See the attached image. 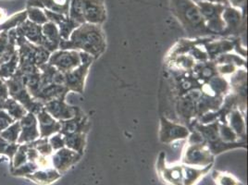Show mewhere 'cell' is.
I'll list each match as a JSON object with an SVG mask.
<instances>
[{
  "label": "cell",
  "mask_w": 248,
  "mask_h": 185,
  "mask_svg": "<svg viewBox=\"0 0 248 185\" xmlns=\"http://www.w3.org/2000/svg\"><path fill=\"white\" fill-rule=\"evenodd\" d=\"M107 47L102 25L84 22L72 32L68 40L60 43L59 49L84 52L94 60L103 54Z\"/></svg>",
  "instance_id": "1"
},
{
  "label": "cell",
  "mask_w": 248,
  "mask_h": 185,
  "mask_svg": "<svg viewBox=\"0 0 248 185\" xmlns=\"http://www.w3.org/2000/svg\"><path fill=\"white\" fill-rule=\"evenodd\" d=\"M170 8L191 37L197 39L212 35L207 30L205 20L194 0H170Z\"/></svg>",
  "instance_id": "2"
},
{
  "label": "cell",
  "mask_w": 248,
  "mask_h": 185,
  "mask_svg": "<svg viewBox=\"0 0 248 185\" xmlns=\"http://www.w3.org/2000/svg\"><path fill=\"white\" fill-rule=\"evenodd\" d=\"M6 83L9 88L10 97L21 104L28 112L36 115L44 108L45 104L35 100L31 96L20 74L15 72L12 77L6 80Z\"/></svg>",
  "instance_id": "3"
},
{
  "label": "cell",
  "mask_w": 248,
  "mask_h": 185,
  "mask_svg": "<svg viewBox=\"0 0 248 185\" xmlns=\"http://www.w3.org/2000/svg\"><path fill=\"white\" fill-rule=\"evenodd\" d=\"M16 46L20 59L19 65L31 64L40 68L42 65L47 63L51 55L41 46H36L21 36H16Z\"/></svg>",
  "instance_id": "4"
},
{
  "label": "cell",
  "mask_w": 248,
  "mask_h": 185,
  "mask_svg": "<svg viewBox=\"0 0 248 185\" xmlns=\"http://www.w3.org/2000/svg\"><path fill=\"white\" fill-rule=\"evenodd\" d=\"M205 20L207 30L212 35H220L225 28L222 13L226 6L207 0H194Z\"/></svg>",
  "instance_id": "5"
},
{
  "label": "cell",
  "mask_w": 248,
  "mask_h": 185,
  "mask_svg": "<svg viewBox=\"0 0 248 185\" xmlns=\"http://www.w3.org/2000/svg\"><path fill=\"white\" fill-rule=\"evenodd\" d=\"M82 64L74 69L73 71L65 74V87L69 90V92H79L83 93L86 78L89 72V69L92 65L94 59L87 53L80 52Z\"/></svg>",
  "instance_id": "6"
},
{
  "label": "cell",
  "mask_w": 248,
  "mask_h": 185,
  "mask_svg": "<svg viewBox=\"0 0 248 185\" xmlns=\"http://www.w3.org/2000/svg\"><path fill=\"white\" fill-rule=\"evenodd\" d=\"M215 156L210 152L207 144H187L183 152L181 164L192 167H206L214 163Z\"/></svg>",
  "instance_id": "7"
},
{
  "label": "cell",
  "mask_w": 248,
  "mask_h": 185,
  "mask_svg": "<svg viewBox=\"0 0 248 185\" xmlns=\"http://www.w3.org/2000/svg\"><path fill=\"white\" fill-rule=\"evenodd\" d=\"M190 133L191 131L186 125L171 122L164 116L160 117L158 136L161 143L170 144L176 141L186 140Z\"/></svg>",
  "instance_id": "8"
},
{
  "label": "cell",
  "mask_w": 248,
  "mask_h": 185,
  "mask_svg": "<svg viewBox=\"0 0 248 185\" xmlns=\"http://www.w3.org/2000/svg\"><path fill=\"white\" fill-rule=\"evenodd\" d=\"M47 63L62 73L72 72L82 64L80 51L58 49L53 52Z\"/></svg>",
  "instance_id": "9"
},
{
  "label": "cell",
  "mask_w": 248,
  "mask_h": 185,
  "mask_svg": "<svg viewBox=\"0 0 248 185\" xmlns=\"http://www.w3.org/2000/svg\"><path fill=\"white\" fill-rule=\"evenodd\" d=\"M156 171L160 180L167 185H184L183 164L168 166L166 154L161 152L156 161Z\"/></svg>",
  "instance_id": "10"
},
{
  "label": "cell",
  "mask_w": 248,
  "mask_h": 185,
  "mask_svg": "<svg viewBox=\"0 0 248 185\" xmlns=\"http://www.w3.org/2000/svg\"><path fill=\"white\" fill-rule=\"evenodd\" d=\"M222 19L225 23V28L221 32V36H232L237 35L245 28V19L242 14V11L226 6L222 13Z\"/></svg>",
  "instance_id": "11"
},
{
  "label": "cell",
  "mask_w": 248,
  "mask_h": 185,
  "mask_svg": "<svg viewBox=\"0 0 248 185\" xmlns=\"http://www.w3.org/2000/svg\"><path fill=\"white\" fill-rule=\"evenodd\" d=\"M82 156V154L73 151L72 149L63 147L52 154V168H54L59 173L63 174L69 169H71L73 165L76 164Z\"/></svg>",
  "instance_id": "12"
},
{
  "label": "cell",
  "mask_w": 248,
  "mask_h": 185,
  "mask_svg": "<svg viewBox=\"0 0 248 185\" xmlns=\"http://www.w3.org/2000/svg\"><path fill=\"white\" fill-rule=\"evenodd\" d=\"M83 17L87 23L102 25L107 20L104 0H83Z\"/></svg>",
  "instance_id": "13"
},
{
  "label": "cell",
  "mask_w": 248,
  "mask_h": 185,
  "mask_svg": "<svg viewBox=\"0 0 248 185\" xmlns=\"http://www.w3.org/2000/svg\"><path fill=\"white\" fill-rule=\"evenodd\" d=\"M44 109L47 113L50 114L55 120L62 122L74 117L79 108L69 105L66 102L65 98H58L45 104Z\"/></svg>",
  "instance_id": "14"
},
{
  "label": "cell",
  "mask_w": 248,
  "mask_h": 185,
  "mask_svg": "<svg viewBox=\"0 0 248 185\" xmlns=\"http://www.w3.org/2000/svg\"><path fill=\"white\" fill-rule=\"evenodd\" d=\"M19 122L21 124V134L17 142L18 144H29L40 138L38 122L35 114L28 112Z\"/></svg>",
  "instance_id": "15"
},
{
  "label": "cell",
  "mask_w": 248,
  "mask_h": 185,
  "mask_svg": "<svg viewBox=\"0 0 248 185\" xmlns=\"http://www.w3.org/2000/svg\"><path fill=\"white\" fill-rule=\"evenodd\" d=\"M62 129L61 134H85L89 132L91 124L88 120V117L83 113L81 108L78 109L76 115L72 119L62 121Z\"/></svg>",
  "instance_id": "16"
},
{
  "label": "cell",
  "mask_w": 248,
  "mask_h": 185,
  "mask_svg": "<svg viewBox=\"0 0 248 185\" xmlns=\"http://www.w3.org/2000/svg\"><path fill=\"white\" fill-rule=\"evenodd\" d=\"M176 111L182 124L188 128L193 121L197 120V103L187 94L178 97L176 102Z\"/></svg>",
  "instance_id": "17"
},
{
  "label": "cell",
  "mask_w": 248,
  "mask_h": 185,
  "mask_svg": "<svg viewBox=\"0 0 248 185\" xmlns=\"http://www.w3.org/2000/svg\"><path fill=\"white\" fill-rule=\"evenodd\" d=\"M202 46L207 52L209 61H215L218 56L232 52L234 48V40L232 38L213 40L212 38L206 37L204 38Z\"/></svg>",
  "instance_id": "18"
},
{
  "label": "cell",
  "mask_w": 248,
  "mask_h": 185,
  "mask_svg": "<svg viewBox=\"0 0 248 185\" xmlns=\"http://www.w3.org/2000/svg\"><path fill=\"white\" fill-rule=\"evenodd\" d=\"M45 14L47 18L48 21H51L54 24H56L59 28L60 34L62 36V39L63 40H68L69 37L71 36L72 32H73L79 25V23H77L76 21L72 20L69 16H64L62 14H59L56 12H52V11H46Z\"/></svg>",
  "instance_id": "19"
},
{
  "label": "cell",
  "mask_w": 248,
  "mask_h": 185,
  "mask_svg": "<svg viewBox=\"0 0 248 185\" xmlns=\"http://www.w3.org/2000/svg\"><path fill=\"white\" fill-rule=\"evenodd\" d=\"M40 138H49L51 135L61 132V122L55 120L44 108L36 114Z\"/></svg>",
  "instance_id": "20"
},
{
  "label": "cell",
  "mask_w": 248,
  "mask_h": 185,
  "mask_svg": "<svg viewBox=\"0 0 248 185\" xmlns=\"http://www.w3.org/2000/svg\"><path fill=\"white\" fill-rule=\"evenodd\" d=\"M16 35L24 37L26 40L36 46H43L44 36L42 32V25L33 23L28 19L15 28Z\"/></svg>",
  "instance_id": "21"
},
{
  "label": "cell",
  "mask_w": 248,
  "mask_h": 185,
  "mask_svg": "<svg viewBox=\"0 0 248 185\" xmlns=\"http://www.w3.org/2000/svg\"><path fill=\"white\" fill-rule=\"evenodd\" d=\"M42 32L44 36V43L42 46L50 53L58 50L60 47V43L62 41V36L58 26L51 21H47L42 25Z\"/></svg>",
  "instance_id": "22"
},
{
  "label": "cell",
  "mask_w": 248,
  "mask_h": 185,
  "mask_svg": "<svg viewBox=\"0 0 248 185\" xmlns=\"http://www.w3.org/2000/svg\"><path fill=\"white\" fill-rule=\"evenodd\" d=\"M27 7L39 8L41 10L69 16L70 0H28Z\"/></svg>",
  "instance_id": "23"
},
{
  "label": "cell",
  "mask_w": 248,
  "mask_h": 185,
  "mask_svg": "<svg viewBox=\"0 0 248 185\" xmlns=\"http://www.w3.org/2000/svg\"><path fill=\"white\" fill-rule=\"evenodd\" d=\"M68 92H70L64 85L51 83L43 87L41 90L37 92L34 99L41 103L46 104L54 99L66 98V95L68 94Z\"/></svg>",
  "instance_id": "24"
},
{
  "label": "cell",
  "mask_w": 248,
  "mask_h": 185,
  "mask_svg": "<svg viewBox=\"0 0 248 185\" xmlns=\"http://www.w3.org/2000/svg\"><path fill=\"white\" fill-rule=\"evenodd\" d=\"M226 123L232 128V130L236 134L238 138L247 137V124L245 120V113L239 110L237 108H233L226 117Z\"/></svg>",
  "instance_id": "25"
},
{
  "label": "cell",
  "mask_w": 248,
  "mask_h": 185,
  "mask_svg": "<svg viewBox=\"0 0 248 185\" xmlns=\"http://www.w3.org/2000/svg\"><path fill=\"white\" fill-rule=\"evenodd\" d=\"M193 76L202 84L209 81L217 74L216 62L208 61L206 62H197L192 70Z\"/></svg>",
  "instance_id": "26"
},
{
  "label": "cell",
  "mask_w": 248,
  "mask_h": 185,
  "mask_svg": "<svg viewBox=\"0 0 248 185\" xmlns=\"http://www.w3.org/2000/svg\"><path fill=\"white\" fill-rule=\"evenodd\" d=\"M213 164L206 167H192L183 165L184 185H196L210 171Z\"/></svg>",
  "instance_id": "27"
},
{
  "label": "cell",
  "mask_w": 248,
  "mask_h": 185,
  "mask_svg": "<svg viewBox=\"0 0 248 185\" xmlns=\"http://www.w3.org/2000/svg\"><path fill=\"white\" fill-rule=\"evenodd\" d=\"M25 178L31 180L36 185H49L62 178V174L59 173L54 168L40 169L35 170L31 174L25 176Z\"/></svg>",
  "instance_id": "28"
},
{
  "label": "cell",
  "mask_w": 248,
  "mask_h": 185,
  "mask_svg": "<svg viewBox=\"0 0 248 185\" xmlns=\"http://www.w3.org/2000/svg\"><path fill=\"white\" fill-rule=\"evenodd\" d=\"M63 137H64L65 147L72 149L73 151L83 155V151L86 146V134H64Z\"/></svg>",
  "instance_id": "29"
},
{
  "label": "cell",
  "mask_w": 248,
  "mask_h": 185,
  "mask_svg": "<svg viewBox=\"0 0 248 185\" xmlns=\"http://www.w3.org/2000/svg\"><path fill=\"white\" fill-rule=\"evenodd\" d=\"M3 109L6 110L15 122L21 121V119L28 113V111L25 109V108L21 104L14 100L11 97L4 100Z\"/></svg>",
  "instance_id": "30"
},
{
  "label": "cell",
  "mask_w": 248,
  "mask_h": 185,
  "mask_svg": "<svg viewBox=\"0 0 248 185\" xmlns=\"http://www.w3.org/2000/svg\"><path fill=\"white\" fill-rule=\"evenodd\" d=\"M207 147L209 148L210 152L215 156L217 154H221L223 152H226L232 149H235V148H247V142H234V143H226L221 141L220 139H218L217 141L207 144Z\"/></svg>",
  "instance_id": "31"
},
{
  "label": "cell",
  "mask_w": 248,
  "mask_h": 185,
  "mask_svg": "<svg viewBox=\"0 0 248 185\" xmlns=\"http://www.w3.org/2000/svg\"><path fill=\"white\" fill-rule=\"evenodd\" d=\"M19 53L17 52L14 56L7 62H3L0 64V78L4 80H8L12 77L18 69L19 66Z\"/></svg>",
  "instance_id": "32"
},
{
  "label": "cell",
  "mask_w": 248,
  "mask_h": 185,
  "mask_svg": "<svg viewBox=\"0 0 248 185\" xmlns=\"http://www.w3.org/2000/svg\"><path fill=\"white\" fill-rule=\"evenodd\" d=\"M26 20H27L26 10L15 13L10 18H7L2 23H0V31H9L12 29H15Z\"/></svg>",
  "instance_id": "33"
},
{
  "label": "cell",
  "mask_w": 248,
  "mask_h": 185,
  "mask_svg": "<svg viewBox=\"0 0 248 185\" xmlns=\"http://www.w3.org/2000/svg\"><path fill=\"white\" fill-rule=\"evenodd\" d=\"M69 17L79 24L85 22L83 17V0H70Z\"/></svg>",
  "instance_id": "34"
},
{
  "label": "cell",
  "mask_w": 248,
  "mask_h": 185,
  "mask_svg": "<svg viewBox=\"0 0 248 185\" xmlns=\"http://www.w3.org/2000/svg\"><path fill=\"white\" fill-rule=\"evenodd\" d=\"M20 134H21V124L19 121H17V122H14L6 130L1 132L0 137L10 143H17Z\"/></svg>",
  "instance_id": "35"
},
{
  "label": "cell",
  "mask_w": 248,
  "mask_h": 185,
  "mask_svg": "<svg viewBox=\"0 0 248 185\" xmlns=\"http://www.w3.org/2000/svg\"><path fill=\"white\" fill-rule=\"evenodd\" d=\"M212 177L216 185H243L233 175L227 172L215 170L212 173Z\"/></svg>",
  "instance_id": "36"
},
{
  "label": "cell",
  "mask_w": 248,
  "mask_h": 185,
  "mask_svg": "<svg viewBox=\"0 0 248 185\" xmlns=\"http://www.w3.org/2000/svg\"><path fill=\"white\" fill-rule=\"evenodd\" d=\"M218 136L219 139L226 143H234L239 141L236 134L232 130V128L226 123L218 122Z\"/></svg>",
  "instance_id": "37"
},
{
  "label": "cell",
  "mask_w": 248,
  "mask_h": 185,
  "mask_svg": "<svg viewBox=\"0 0 248 185\" xmlns=\"http://www.w3.org/2000/svg\"><path fill=\"white\" fill-rule=\"evenodd\" d=\"M27 150H28V144H22L19 145L16 153L12 158V161H11V170L17 169V168L21 167V165L25 164L28 161Z\"/></svg>",
  "instance_id": "38"
},
{
  "label": "cell",
  "mask_w": 248,
  "mask_h": 185,
  "mask_svg": "<svg viewBox=\"0 0 248 185\" xmlns=\"http://www.w3.org/2000/svg\"><path fill=\"white\" fill-rule=\"evenodd\" d=\"M26 11H27V19L33 23H36L38 25H44L48 21L45 14V11L39 8L27 7Z\"/></svg>",
  "instance_id": "39"
},
{
  "label": "cell",
  "mask_w": 248,
  "mask_h": 185,
  "mask_svg": "<svg viewBox=\"0 0 248 185\" xmlns=\"http://www.w3.org/2000/svg\"><path fill=\"white\" fill-rule=\"evenodd\" d=\"M30 144L37 150V152L41 155L51 156L54 153L51 145L48 143V138H38L37 140L31 142Z\"/></svg>",
  "instance_id": "40"
},
{
  "label": "cell",
  "mask_w": 248,
  "mask_h": 185,
  "mask_svg": "<svg viewBox=\"0 0 248 185\" xmlns=\"http://www.w3.org/2000/svg\"><path fill=\"white\" fill-rule=\"evenodd\" d=\"M37 170H39V168L34 162L27 161L25 164L21 165V167L11 170V174L13 176H17V177H24L25 178V176L31 174Z\"/></svg>",
  "instance_id": "41"
},
{
  "label": "cell",
  "mask_w": 248,
  "mask_h": 185,
  "mask_svg": "<svg viewBox=\"0 0 248 185\" xmlns=\"http://www.w3.org/2000/svg\"><path fill=\"white\" fill-rule=\"evenodd\" d=\"M19 145L20 144H17V143H10L0 137V154L7 155L11 159V163L12 158L16 153Z\"/></svg>",
  "instance_id": "42"
},
{
  "label": "cell",
  "mask_w": 248,
  "mask_h": 185,
  "mask_svg": "<svg viewBox=\"0 0 248 185\" xmlns=\"http://www.w3.org/2000/svg\"><path fill=\"white\" fill-rule=\"evenodd\" d=\"M216 67H217V74L225 78L231 77L234 72L237 71L238 69H240L235 65L230 64V63H219V64L216 63Z\"/></svg>",
  "instance_id": "43"
},
{
  "label": "cell",
  "mask_w": 248,
  "mask_h": 185,
  "mask_svg": "<svg viewBox=\"0 0 248 185\" xmlns=\"http://www.w3.org/2000/svg\"><path fill=\"white\" fill-rule=\"evenodd\" d=\"M48 143L51 145L53 151H58L65 147V143H64V137L61 133L53 134L48 138Z\"/></svg>",
  "instance_id": "44"
},
{
  "label": "cell",
  "mask_w": 248,
  "mask_h": 185,
  "mask_svg": "<svg viewBox=\"0 0 248 185\" xmlns=\"http://www.w3.org/2000/svg\"><path fill=\"white\" fill-rule=\"evenodd\" d=\"M14 122L15 121L6 110L0 109V133L6 130L8 127H10Z\"/></svg>",
  "instance_id": "45"
},
{
  "label": "cell",
  "mask_w": 248,
  "mask_h": 185,
  "mask_svg": "<svg viewBox=\"0 0 248 185\" xmlns=\"http://www.w3.org/2000/svg\"><path fill=\"white\" fill-rule=\"evenodd\" d=\"M10 44L8 31H0V56L5 51Z\"/></svg>",
  "instance_id": "46"
},
{
  "label": "cell",
  "mask_w": 248,
  "mask_h": 185,
  "mask_svg": "<svg viewBox=\"0 0 248 185\" xmlns=\"http://www.w3.org/2000/svg\"><path fill=\"white\" fill-rule=\"evenodd\" d=\"M9 97H10L9 88L6 83V80L0 78V98L3 100H6Z\"/></svg>",
  "instance_id": "47"
},
{
  "label": "cell",
  "mask_w": 248,
  "mask_h": 185,
  "mask_svg": "<svg viewBox=\"0 0 248 185\" xmlns=\"http://www.w3.org/2000/svg\"><path fill=\"white\" fill-rule=\"evenodd\" d=\"M247 3V0H229V4L231 7L236 8L239 10H242L243 8H245Z\"/></svg>",
  "instance_id": "48"
},
{
  "label": "cell",
  "mask_w": 248,
  "mask_h": 185,
  "mask_svg": "<svg viewBox=\"0 0 248 185\" xmlns=\"http://www.w3.org/2000/svg\"><path fill=\"white\" fill-rule=\"evenodd\" d=\"M207 1L217 3V4H221V5H224V6H230L229 0H207Z\"/></svg>",
  "instance_id": "49"
},
{
  "label": "cell",
  "mask_w": 248,
  "mask_h": 185,
  "mask_svg": "<svg viewBox=\"0 0 248 185\" xmlns=\"http://www.w3.org/2000/svg\"><path fill=\"white\" fill-rule=\"evenodd\" d=\"M6 20V11L0 9V23Z\"/></svg>",
  "instance_id": "50"
},
{
  "label": "cell",
  "mask_w": 248,
  "mask_h": 185,
  "mask_svg": "<svg viewBox=\"0 0 248 185\" xmlns=\"http://www.w3.org/2000/svg\"><path fill=\"white\" fill-rule=\"evenodd\" d=\"M3 103H4V100L0 98V109H3Z\"/></svg>",
  "instance_id": "51"
}]
</instances>
